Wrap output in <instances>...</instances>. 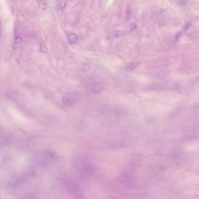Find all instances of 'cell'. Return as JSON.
Listing matches in <instances>:
<instances>
[{"instance_id": "6da1fadb", "label": "cell", "mask_w": 199, "mask_h": 199, "mask_svg": "<svg viewBox=\"0 0 199 199\" xmlns=\"http://www.w3.org/2000/svg\"><path fill=\"white\" fill-rule=\"evenodd\" d=\"M81 98V95L80 93H73L63 98V103L65 106L70 107L73 106L74 103L80 101Z\"/></svg>"}, {"instance_id": "7a4b0ae2", "label": "cell", "mask_w": 199, "mask_h": 199, "mask_svg": "<svg viewBox=\"0 0 199 199\" xmlns=\"http://www.w3.org/2000/svg\"><path fill=\"white\" fill-rule=\"evenodd\" d=\"M105 90V85L102 83H96L91 87V91L93 94L99 95L102 94Z\"/></svg>"}, {"instance_id": "3957f363", "label": "cell", "mask_w": 199, "mask_h": 199, "mask_svg": "<svg viewBox=\"0 0 199 199\" xmlns=\"http://www.w3.org/2000/svg\"><path fill=\"white\" fill-rule=\"evenodd\" d=\"M140 62H135L131 63L129 64L127 66H126V69L128 71H132L134 69H135L136 68H137L140 65Z\"/></svg>"}, {"instance_id": "277c9868", "label": "cell", "mask_w": 199, "mask_h": 199, "mask_svg": "<svg viewBox=\"0 0 199 199\" xmlns=\"http://www.w3.org/2000/svg\"><path fill=\"white\" fill-rule=\"evenodd\" d=\"M78 40V36L74 33H71L68 35V41L70 43H75Z\"/></svg>"}, {"instance_id": "5b68a950", "label": "cell", "mask_w": 199, "mask_h": 199, "mask_svg": "<svg viewBox=\"0 0 199 199\" xmlns=\"http://www.w3.org/2000/svg\"><path fill=\"white\" fill-rule=\"evenodd\" d=\"M37 3L39 7L42 9V10H45L47 8V5L46 2L44 0H37Z\"/></svg>"}, {"instance_id": "8992f818", "label": "cell", "mask_w": 199, "mask_h": 199, "mask_svg": "<svg viewBox=\"0 0 199 199\" xmlns=\"http://www.w3.org/2000/svg\"><path fill=\"white\" fill-rule=\"evenodd\" d=\"M123 35V32L120 30H116L114 32V36L115 38H118L119 37H121Z\"/></svg>"}, {"instance_id": "52a82bcc", "label": "cell", "mask_w": 199, "mask_h": 199, "mask_svg": "<svg viewBox=\"0 0 199 199\" xmlns=\"http://www.w3.org/2000/svg\"><path fill=\"white\" fill-rule=\"evenodd\" d=\"M137 28V23L136 22H132L130 23V32H133L134 31V30H136Z\"/></svg>"}, {"instance_id": "ba28073f", "label": "cell", "mask_w": 199, "mask_h": 199, "mask_svg": "<svg viewBox=\"0 0 199 199\" xmlns=\"http://www.w3.org/2000/svg\"><path fill=\"white\" fill-rule=\"evenodd\" d=\"M80 19H81V18H80V16H77L76 18H75V19H74V20L73 21V22H72V26H76V25H77V24L80 22Z\"/></svg>"}, {"instance_id": "9c48e42d", "label": "cell", "mask_w": 199, "mask_h": 199, "mask_svg": "<svg viewBox=\"0 0 199 199\" xmlns=\"http://www.w3.org/2000/svg\"><path fill=\"white\" fill-rule=\"evenodd\" d=\"M65 5H66V3L63 1V2H61L58 6V8L60 9V10H63L65 8Z\"/></svg>"}, {"instance_id": "30bf717a", "label": "cell", "mask_w": 199, "mask_h": 199, "mask_svg": "<svg viewBox=\"0 0 199 199\" xmlns=\"http://www.w3.org/2000/svg\"><path fill=\"white\" fill-rule=\"evenodd\" d=\"M91 69V66L89 64H86L84 66V69L85 71H88L89 69Z\"/></svg>"}, {"instance_id": "8fae6325", "label": "cell", "mask_w": 199, "mask_h": 199, "mask_svg": "<svg viewBox=\"0 0 199 199\" xmlns=\"http://www.w3.org/2000/svg\"><path fill=\"white\" fill-rule=\"evenodd\" d=\"M189 1V0H180L179 2H180V4H181V5H185Z\"/></svg>"}, {"instance_id": "7c38bea8", "label": "cell", "mask_w": 199, "mask_h": 199, "mask_svg": "<svg viewBox=\"0 0 199 199\" xmlns=\"http://www.w3.org/2000/svg\"><path fill=\"white\" fill-rule=\"evenodd\" d=\"M190 26H191V23H187V24H186V26H185V31L187 30L190 27Z\"/></svg>"}, {"instance_id": "4fadbf2b", "label": "cell", "mask_w": 199, "mask_h": 199, "mask_svg": "<svg viewBox=\"0 0 199 199\" xmlns=\"http://www.w3.org/2000/svg\"><path fill=\"white\" fill-rule=\"evenodd\" d=\"M60 0H56V3H58L60 2Z\"/></svg>"}]
</instances>
